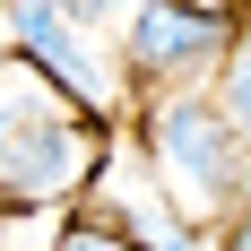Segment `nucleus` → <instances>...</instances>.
Returning a JSON list of instances; mask_svg holds the SVG:
<instances>
[{"mask_svg":"<svg viewBox=\"0 0 251 251\" xmlns=\"http://www.w3.org/2000/svg\"><path fill=\"white\" fill-rule=\"evenodd\" d=\"M139 148H148V182L191 217V226H226L234 208L251 200V148H243V130L226 122L217 87L148 96Z\"/></svg>","mask_w":251,"mask_h":251,"instance_id":"obj_1","label":"nucleus"},{"mask_svg":"<svg viewBox=\"0 0 251 251\" xmlns=\"http://www.w3.org/2000/svg\"><path fill=\"white\" fill-rule=\"evenodd\" d=\"M96 174V130L87 104H70L35 61H0V200H70L78 182Z\"/></svg>","mask_w":251,"mask_h":251,"instance_id":"obj_2","label":"nucleus"},{"mask_svg":"<svg viewBox=\"0 0 251 251\" xmlns=\"http://www.w3.org/2000/svg\"><path fill=\"white\" fill-rule=\"evenodd\" d=\"M243 18H208L191 0H139L122 35V78L148 87V96H174V87H208L217 61L234 52Z\"/></svg>","mask_w":251,"mask_h":251,"instance_id":"obj_3","label":"nucleus"},{"mask_svg":"<svg viewBox=\"0 0 251 251\" xmlns=\"http://www.w3.org/2000/svg\"><path fill=\"white\" fill-rule=\"evenodd\" d=\"M0 9H9V52L35 61L70 104H87V113H113L122 104V70L104 61L96 26H78L61 0H0Z\"/></svg>","mask_w":251,"mask_h":251,"instance_id":"obj_4","label":"nucleus"},{"mask_svg":"<svg viewBox=\"0 0 251 251\" xmlns=\"http://www.w3.org/2000/svg\"><path fill=\"white\" fill-rule=\"evenodd\" d=\"M113 226H122L130 251H200V226H191L165 191H130V200L113 208Z\"/></svg>","mask_w":251,"mask_h":251,"instance_id":"obj_5","label":"nucleus"},{"mask_svg":"<svg viewBox=\"0 0 251 251\" xmlns=\"http://www.w3.org/2000/svg\"><path fill=\"white\" fill-rule=\"evenodd\" d=\"M208 87H217L226 122L243 130V148H251V18H243V35H234V52L217 61V78H208Z\"/></svg>","mask_w":251,"mask_h":251,"instance_id":"obj_6","label":"nucleus"},{"mask_svg":"<svg viewBox=\"0 0 251 251\" xmlns=\"http://www.w3.org/2000/svg\"><path fill=\"white\" fill-rule=\"evenodd\" d=\"M52 251H130V243H122L113 217H78V226H61V243H52Z\"/></svg>","mask_w":251,"mask_h":251,"instance_id":"obj_7","label":"nucleus"},{"mask_svg":"<svg viewBox=\"0 0 251 251\" xmlns=\"http://www.w3.org/2000/svg\"><path fill=\"white\" fill-rule=\"evenodd\" d=\"M61 9H70L78 26H113V18L130 26V9H139V0H61Z\"/></svg>","mask_w":251,"mask_h":251,"instance_id":"obj_8","label":"nucleus"},{"mask_svg":"<svg viewBox=\"0 0 251 251\" xmlns=\"http://www.w3.org/2000/svg\"><path fill=\"white\" fill-rule=\"evenodd\" d=\"M217 251H251V200H243V208H234L226 226H217Z\"/></svg>","mask_w":251,"mask_h":251,"instance_id":"obj_9","label":"nucleus"},{"mask_svg":"<svg viewBox=\"0 0 251 251\" xmlns=\"http://www.w3.org/2000/svg\"><path fill=\"white\" fill-rule=\"evenodd\" d=\"M191 9H208V18H243L251 0H191Z\"/></svg>","mask_w":251,"mask_h":251,"instance_id":"obj_10","label":"nucleus"}]
</instances>
